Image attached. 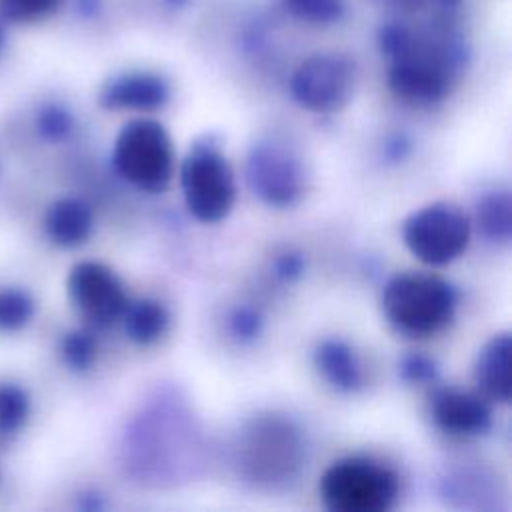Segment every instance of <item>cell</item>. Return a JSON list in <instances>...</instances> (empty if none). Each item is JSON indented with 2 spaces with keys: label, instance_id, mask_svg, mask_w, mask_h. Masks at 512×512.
I'll return each instance as SVG.
<instances>
[{
  "label": "cell",
  "instance_id": "52a82bcc",
  "mask_svg": "<svg viewBox=\"0 0 512 512\" xmlns=\"http://www.w3.org/2000/svg\"><path fill=\"white\" fill-rule=\"evenodd\" d=\"M402 240L420 262L442 266L466 250L470 218L454 204L432 202L404 220Z\"/></svg>",
  "mask_w": 512,
  "mask_h": 512
},
{
  "label": "cell",
  "instance_id": "4316f807",
  "mask_svg": "<svg viewBox=\"0 0 512 512\" xmlns=\"http://www.w3.org/2000/svg\"><path fill=\"white\" fill-rule=\"evenodd\" d=\"M408 152V142L402 138V136H396L390 144H386V154L394 160H400L404 158V154Z\"/></svg>",
  "mask_w": 512,
  "mask_h": 512
},
{
  "label": "cell",
  "instance_id": "7402d4cb",
  "mask_svg": "<svg viewBox=\"0 0 512 512\" xmlns=\"http://www.w3.org/2000/svg\"><path fill=\"white\" fill-rule=\"evenodd\" d=\"M58 0H0L2 12L16 22H30L50 14Z\"/></svg>",
  "mask_w": 512,
  "mask_h": 512
},
{
  "label": "cell",
  "instance_id": "e0dca14e",
  "mask_svg": "<svg viewBox=\"0 0 512 512\" xmlns=\"http://www.w3.org/2000/svg\"><path fill=\"white\" fill-rule=\"evenodd\" d=\"M476 222L494 242H508L512 234V200L508 190H494L476 202Z\"/></svg>",
  "mask_w": 512,
  "mask_h": 512
},
{
  "label": "cell",
  "instance_id": "44dd1931",
  "mask_svg": "<svg viewBox=\"0 0 512 512\" xmlns=\"http://www.w3.org/2000/svg\"><path fill=\"white\" fill-rule=\"evenodd\" d=\"M62 354L70 368L74 370H86L94 356H96V342L94 336L86 330L70 332L62 342Z\"/></svg>",
  "mask_w": 512,
  "mask_h": 512
},
{
  "label": "cell",
  "instance_id": "6da1fadb",
  "mask_svg": "<svg viewBox=\"0 0 512 512\" xmlns=\"http://www.w3.org/2000/svg\"><path fill=\"white\" fill-rule=\"evenodd\" d=\"M382 310L400 332L430 336L450 324L456 292L446 280L432 274H396L384 286Z\"/></svg>",
  "mask_w": 512,
  "mask_h": 512
},
{
  "label": "cell",
  "instance_id": "ffe728a7",
  "mask_svg": "<svg viewBox=\"0 0 512 512\" xmlns=\"http://www.w3.org/2000/svg\"><path fill=\"white\" fill-rule=\"evenodd\" d=\"M28 414V398L22 388L14 384L0 386V430L14 432L18 430Z\"/></svg>",
  "mask_w": 512,
  "mask_h": 512
},
{
  "label": "cell",
  "instance_id": "603a6c76",
  "mask_svg": "<svg viewBox=\"0 0 512 512\" xmlns=\"http://www.w3.org/2000/svg\"><path fill=\"white\" fill-rule=\"evenodd\" d=\"M262 330V316L258 310L250 308V306H240L232 312L230 316V332L242 340H254Z\"/></svg>",
  "mask_w": 512,
  "mask_h": 512
},
{
  "label": "cell",
  "instance_id": "8992f818",
  "mask_svg": "<svg viewBox=\"0 0 512 512\" xmlns=\"http://www.w3.org/2000/svg\"><path fill=\"white\" fill-rule=\"evenodd\" d=\"M302 438L292 422L278 416L254 418L238 444L242 472L254 482H284L302 464Z\"/></svg>",
  "mask_w": 512,
  "mask_h": 512
},
{
  "label": "cell",
  "instance_id": "83f0119b",
  "mask_svg": "<svg viewBox=\"0 0 512 512\" xmlns=\"http://www.w3.org/2000/svg\"><path fill=\"white\" fill-rule=\"evenodd\" d=\"M390 2H396V4H418L420 0H390Z\"/></svg>",
  "mask_w": 512,
  "mask_h": 512
},
{
  "label": "cell",
  "instance_id": "7a4b0ae2",
  "mask_svg": "<svg viewBox=\"0 0 512 512\" xmlns=\"http://www.w3.org/2000/svg\"><path fill=\"white\" fill-rule=\"evenodd\" d=\"M460 54L452 44L412 36L408 46L392 56L390 90L414 106H430L446 98L458 74Z\"/></svg>",
  "mask_w": 512,
  "mask_h": 512
},
{
  "label": "cell",
  "instance_id": "4fadbf2b",
  "mask_svg": "<svg viewBox=\"0 0 512 512\" xmlns=\"http://www.w3.org/2000/svg\"><path fill=\"white\" fill-rule=\"evenodd\" d=\"M474 378L480 390L498 402L510 400V334L492 336L478 352Z\"/></svg>",
  "mask_w": 512,
  "mask_h": 512
},
{
  "label": "cell",
  "instance_id": "5bb4252c",
  "mask_svg": "<svg viewBox=\"0 0 512 512\" xmlns=\"http://www.w3.org/2000/svg\"><path fill=\"white\" fill-rule=\"evenodd\" d=\"M314 364L328 384L342 392H354L364 384L360 360L356 352L342 340H322L314 350Z\"/></svg>",
  "mask_w": 512,
  "mask_h": 512
},
{
  "label": "cell",
  "instance_id": "d6986e66",
  "mask_svg": "<svg viewBox=\"0 0 512 512\" xmlns=\"http://www.w3.org/2000/svg\"><path fill=\"white\" fill-rule=\"evenodd\" d=\"M34 314L32 298L18 288L0 290V330H18Z\"/></svg>",
  "mask_w": 512,
  "mask_h": 512
},
{
  "label": "cell",
  "instance_id": "ba28073f",
  "mask_svg": "<svg viewBox=\"0 0 512 512\" xmlns=\"http://www.w3.org/2000/svg\"><path fill=\"white\" fill-rule=\"evenodd\" d=\"M356 86L354 62L336 52H316L304 58L290 78L292 98L312 112L342 110Z\"/></svg>",
  "mask_w": 512,
  "mask_h": 512
},
{
  "label": "cell",
  "instance_id": "9a60e30c",
  "mask_svg": "<svg viewBox=\"0 0 512 512\" xmlns=\"http://www.w3.org/2000/svg\"><path fill=\"white\" fill-rule=\"evenodd\" d=\"M46 232L60 246H78L92 232V212L78 198H62L46 212Z\"/></svg>",
  "mask_w": 512,
  "mask_h": 512
},
{
  "label": "cell",
  "instance_id": "cb8c5ba5",
  "mask_svg": "<svg viewBox=\"0 0 512 512\" xmlns=\"http://www.w3.org/2000/svg\"><path fill=\"white\" fill-rule=\"evenodd\" d=\"M38 130L48 140H60L72 130V116L60 106H50L40 114Z\"/></svg>",
  "mask_w": 512,
  "mask_h": 512
},
{
  "label": "cell",
  "instance_id": "d4e9b609",
  "mask_svg": "<svg viewBox=\"0 0 512 512\" xmlns=\"http://www.w3.org/2000/svg\"><path fill=\"white\" fill-rule=\"evenodd\" d=\"M436 374H438V368L428 356L410 354V356L402 358V362H400V376L406 382H414V384L432 382V380H436Z\"/></svg>",
  "mask_w": 512,
  "mask_h": 512
},
{
  "label": "cell",
  "instance_id": "30bf717a",
  "mask_svg": "<svg viewBox=\"0 0 512 512\" xmlns=\"http://www.w3.org/2000/svg\"><path fill=\"white\" fill-rule=\"evenodd\" d=\"M68 294L74 306L96 326L122 318L128 298L118 276L102 262H78L68 274Z\"/></svg>",
  "mask_w": 512,
  "mask_h": 512
},
{
  "label": "cell",
  "instance_id": "5b68a950",
  "mask_svg": "<svg viewBox=\"0 0 512 512\" xmlns=\"http://www.w3.org/2000/svg\"><path fill=\"white\" fill-rule=\"evenodd\" d=\"M116 172L140 190L160 192L174 172V150L166 128L152 118H134L114 140Z\"/></svg>",
  "mask_w": 512,
  "mask_h": 512
},
{
  "label": "cell",
  "instance_id": "8fae6325",
  "mask_svg": "<svg viewBox=\"0 0 512 512\" xmlns=\"http://www.w3.org/2000/svg\"><path fill=\"white\" fill-rule=\"evenodd\" d=\"M434 424L452 436H480L492 426V412L486 400L474 392L444 386L430 398Z\"/></svg>",
  "mask_w": 512,
  "mask_h": 512
},
{
  "label": "cell",
  "instance_id": "ac0fdd59",
  "mask_svg": "<svg viewBox=\"0 0 512 512\" xmlns=\"http://www.w3.org/2000/svg\"><path fill=\"white\" fill-rule=\"evenodd\" d=\"M284 8L300 22L328 26L346 12V0H282Z\"/></svg>",
  "mask_w": 512,
  "mask_h": 512
},
{
  "label": "cell",
  "instance_id": "277c9868",
  "mask_svg": "<svg viewBox=\"0 0 512 512\" xmlns=\"http://www.w3.org/2000/svg\"><path fill=\"white\" fill-rule=\"evenodd\" d=\"M180 186L190 214L206 224L224 220L236 200L234 172L218 144L206 136L180 164Z\"/></svg>",
  "mask_w": 512,
  "mask_h": 512
},
{
  "label": "cell",
  "instance_id": "484cf974",
  "mask_svg": "<svg viewBox=\"0 0 512 512\" xmlns=\"http://www.w3.org/2000/svg\"><path fill=\"white\" fill-rule=\"evenodd\" d=\"M302 270H304V258L298 252H286L274 264V272L282 280H294L302 274Z\"/></svg>",
  "mask_w": 512,
  "mask_h": 512
},
{
  "label": "cell",
  "instance_id": "9c48e42d",
  "mask_svg": "<svg viewBox=\"0 0 512 512\" xmlns=\"http://www.w3.org/2000/svg\"><path fill=\"white\" fill-rule=\"evenodd\" d=\"M246 180L268 206L288 208L304 194V168L296 152L278 140L252 144L246 158Z\"/></svg>",
  "mask_w": 512,
  "mask_h": 512
},
{
  "label": "cell",
  "instance_id": "2e32d148",
  "mask_svg": "<svg viewBox=\"0 0 512 512\" xmlns=\"http://www.w3.org/2000/svg\"><path fill=\"white\" fill-rule=\"evenodd\" d=\"M122 316H124L126 334L136 344L156 342L166 332L168 320H170L164 304L152 298H142L128 304Z\"/></svg>",
  "mask_w": 512,
  "mask_h": 512
},
{
  "label": "cell",
  "instance_id": "3957f363",
  "mask_svg": "<svg viewBox=\"0 0 512 512\" xmlns=\"http://www.w3.org/2000/svg\"><path fill=\"white\" fill-rule=\"evenodd\" d=\"M398 492V474L368 456L342 458L320 478V496L334 512H386Z\"/></svg>",
  "mask_w": 512,
  "mask_h": 512
},
{
  "label": "cell",
  "instance_id": "7c38bea8",
  "mask_svg": "<svg viewBox=\"0 0 512 512\" xmlns=\"http://www.w3.org/2000/svg\"><path fill=\"white\" fill-rule=\"evenodd\" d=\"M170 98L166 80L152 72H128L110 80L100 94V102L110 110L150 112L162 108Z\"/></svg>",
  "mask_w": 512,
  "mask_h": 512
}]
</instances>
